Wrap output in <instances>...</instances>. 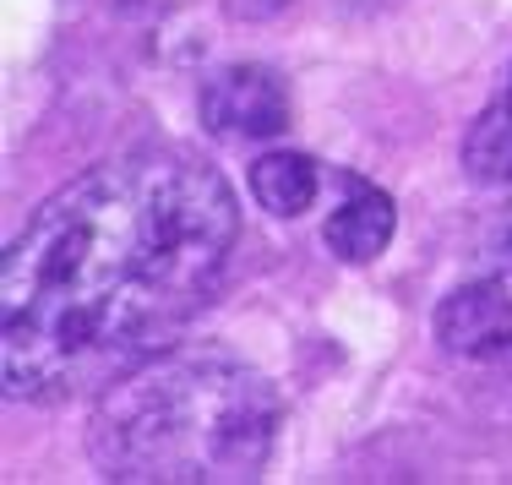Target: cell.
Segmentation results:
<instances>
[{
  "mask_svg": "<svg viewBox=\"0 0 512 485\" xmlns=\"http://www.w3.org/2000/svg\"><path fill=\"white\" fill-rule=\"evenodd\" d=\"M202 126L213 137H235V142H267L289 131V88L278 71L240 60L224 66L202 82Z\"/></svg>",
  "mask_w": 512,
  "mask_h": 485,
  "instance_id": "4",
  "label": "cell"
},
{
  "mask_svg": "<svg viewBox=\"0 0 512 485\" xmlns=\"http://www.w3.org/2000/svg\"><path fill=\"white\" fill-rule=\"evenodd\" d=\"M284 404L246 360L213 349L153 355L104 387L88 420V453L109 480L202 485L256 480L273 458Z\"/></svg>",
  "mask_w": 512,
  "mask_h": 485,
  "instance_id": "2",
  "label": "cell"
},
{
  "mask_svg": "<svg viewBox=\"0 0 512 485\" xmlns=\"http://www.w3.org/2000/svg\"><path fill=\"white\" fill-rule=\"evenodd\" d=\"M289 0H224V11L229 17H240V22H267V17H278Z\"/></svg>",
  "mask_w": 512,
  "mask_h": 485,
  "instance_id": "8",
  "label": "cell"
},
{
  "mask_svg": "<svg viewBox=\"0 0 512 485\" xmlns=\"http://www.w3.org/2000/svg\"><path fill=\"white\" fill-rule=\"evenodd\" d=\"M316 186H322V175H316V164L306 153H262V159L251 164V197L262 202L267 213L278 218H300L316 202Z\"/></svg>",
  "mask_w": 512,
  "mask_h": 485,
  "instance_id": "7",
  "label": "cell"
},
{
  "mask_svg": "<svg viewBox=\"0 0 512 485\" xmlns=\"http://www.w3.org/2000/svg\"><path fill=\"white\" fill-rule=\"evenodd\" d=\"M240 240L229 180L186 148H126L82 169L0 262V377L66 404L164 355L218 295Z\"/></svg>",
  "mask_w": 512,
  "mask_h": 485,
  "instance_id": "1",
  "label": "cell"
},
{
  "mask_svg": "<svg viewBox=\"0 0 512 485\" xmlns=\"http://www.w3.org/2000/svg\"><path fill=\"white\" fill-rule=\"evenodd\" d=\"M463 169H469L474 186H507L512 180V77L474 115L469 137H463Z\"/></svg>",
  "mask_w": 512,
  "mask_h": 485,
  "instance_id": "6",
  "label": "cell"
},
{
  "mask_svg": "<svg viewBox=\"0 0 512 485\" xmlns=\"http://www.w3.org/2000/svg\"><path fill=\"white\" fill-rule=\"evenodd\" d=\"M393 229H398L393 197H387L382 186H371V180H349L344 202L327 213L322 240H327V251H333L338 262H349V268H365V262H376V257L387 251Z\"/></svg>",
  "mask_w": 512,
  "mask_h": 485,
  "instance_id": "5",
  "label": "cell"
},
{
  "mask_svg": "<svg viewBox=\"0 0 512 485\" xmlns=\"http://www.w3.org/2000/svg\"><path fill=\"white\" fill-rule=\"evenodd\" d=\"M436 344L458 360L507 366L512 360V251L491 273L458 284L436 311Z\"/></svg>",
  "mask_w": 512,
  "mask_h": 485,
  "instance_id": "3",
  "label": "cell"
}]
</instances>
